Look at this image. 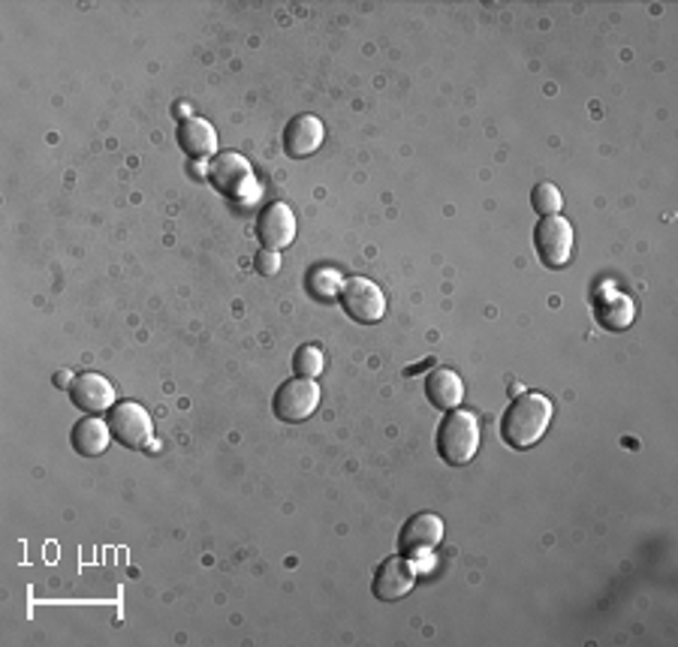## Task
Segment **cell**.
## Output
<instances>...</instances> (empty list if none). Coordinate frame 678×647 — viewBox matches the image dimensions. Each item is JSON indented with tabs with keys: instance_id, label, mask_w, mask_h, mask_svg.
Instances as JSON below:
<instances>
[{
	"instance_id": "cell-12",
	"label": "cell",
	"mask_w": 678,
	"mask_h": 647,
	"mask_svg": "<svg viewBox=\"0 0 678 647\" xmlns=\"http://www.w3.org/2000/svg\"><path fill=\"white\" fill-rule=\"evenodd\" d=\"M326 139V127L314 115H296L284 130V148L289 157H311Z\"/></svg>"
},
{
	"instance_id": "cell-13",
	"label": "cell",
	"mask_w": 678,
	"mask_h": 647,
	"mask_svg": "<svg viewBox=\"0 0 678 647\" xmlns=\"http://www.w3.org/2000/svg\"><path fill=\"white\" fill-rule=\"evenodd\" d=\"M178 145L181 151L193 157V160H209V157H217V133L209 121L202 118H185L178 124Z\"/></svg>"
},
{
	"instance_id": "cell-18",
	"label": "cell",
	"mask_w": 678,
	"mask_h": 647,
	"mask_svg": "<svg viewBox=\"0 0 678 647\" xmlns=\"http://www.w3.org/2000/svg\"><path fill=\"white\" fill-rule=\"evenodd\" d=\"M344 284H347V280H341V274L332 272V268H314L311 277H308V287H311V292L320 296V299H335V296H341Z\"/></svg>"
},
{
	"instance_id": "cell-2",
	"label": "cell",
	"mask_w": 678,
	"mask_h": 647,
	"mask_svg": "<svg viewBox=\"0 0 678 647\" xmlns=\"http://www.w3.org/2000/svg\"><path fill=\"white\" fill-rule=\"evenodd\" d=\"M479 448V422L474 412L450 410L438 428V452L450 467H465Z\"/></svg>"
},
{
	"instance_id": "cell-15",
	"label": "cell",
	"mask_w": 678,
	"mask_h": 647,
	"mask_svg": "<svg viewBox=\"0 0 678 647\" xmlns=\"http://www.w3.org/2000/svg\"><path fill=\"white\" fill-rule=\"evenodd\" d=\"M594 316H597V323L603 328H609V332H625L630 323H633V316H637V304L633 299L628 296H621V292H606L600 299L594 301Z\"/></svg>"
},
{
	"instance_id": "cell-20",
	"label": "cell",
	"mask_w": 678,
	"mask_h": 647,
	"mask_svg": "<svg viewBox=\"0 0 678 647\" xmlns=\"http://www.w3.org/2000/svg\"><path fill=\"white\" fill-rule=\"evenodd\" d=\"M253 265H257V272L263 274V277H275V274L281 272V253L272 248H263L260 253H257Z\"/></svg>"
},
{
	"instance_id": "cell-5",
	"label": "cell",
	"mask_w": 678,
	"mask_h": 647,
	"mask_svg": "<svg viewBox=\"0 0 678 647\" xmlns=\"http://www.w3.org/2000/svg\"><path fill=\"white\" fill-rule=\"evenodd\" d=\"M272 407H275V416L281 422H305L320 407V388H317L314 380H305V376L287 380L275 392V404Z\"/></svg>"
},
{
	"instance_id": "cell-8",
	"label": "cell",
	"mask_w": 678,
	"mask_h": 647,
	"mask_svg": "<svg viewBox=\"0 0 678 647\" xmlns=\"http://www.w3.org/2000/svg\"><path fill=\"white\" fill-rule=\"evenodd\" d=\"M443 539V522L431 512H423V515H414L411 522L402 527V536H399V548L407 561H426L428 554L440 546Z\"/></svg>"
},
{
	"instance_id": "cell-1",
	"label": "cell",
	"mask_w": 678,
	"mask_h": 647,
	"mask_svg": "<svg viewBox=\"0 0 678 647\" xmlns=\"http://www.w3.org/2000/svg\"><path fill=\"white\" fill-rule=\"evenodd\" d=\"M552 400L540 392H519L501 416V436L507 446L531 448L540 443L552 422Z\"/></svg>"
},
{
	"instance_id": "cell-14",
	"label": "cell",
	"mask_w": 678,
	"mask_h": 647,
	"mask_svg": "<svg viewBox=\"0 0 678 647\" xmlns=\"http://www.w3.org/2000/svg\"><path fill=\"white\" fill-rule=\"evenodd\" d=\"M426 395L431 400V407H438V410H459V404L465 398L462 376L450 371V368H435L426 380Z\"/></svg>"
},
{
	"instance_id": "cell-6",
	"label": "cell",
	"mask_w": 678,
	"mask_h": 647,
	"mask_svg": "<svg viewBox=\"0 0 678 647\" xmlns=\"http://www.w3.org/2000/svg\"><path fill=\"white\" fill-rule=\"evenodd\" d=\"M109 431L115 434L118 443L130 448H148L154 446V422L145 407H139L133 400L118 404L109 412Z\"/></svg>"
},
{
	"instance_id": "cell-11",
	"label": "cell",
	"mask_w": 678,
	"mask_h": 647,
	"mask_svg": "<svg viewBox=\"0 0 678 647\" xmlns=\"http://www.w3.org/2000/svg\"><path fill=\"white\" fill-rule=\"evenodd\" d=\"M257 236L263 241V248L281 250L293 244L296 238V217H293V208L284 205V202H272L265 205L260 220H257Z\"/></svg>"
},
{
	"instance_id": "cell-16",
	"label": "cell",
	"mask_w": 678,
	"mask_h": 647,
	"mask_svg": "<svg viewBox=\"0 0 678 647\" xmlns=\"http://www.w3.org/2000/svg\"><path fill=\"white\" fill-rule=\"evenodd\" d=\"M109 434H112V431H109V422H100V419L88 416V419L75 422L70 440H73V446L79 455L97 458V455H103V452L109 448Z\"/></svg>"
},
{
	"instance_id": "cell-9",
	"label": "cell",
	"mask_w": 678,
	"mask_h": 647,
	"mask_svg": "<svg viewBox=\"0 0 678 647\" xmlns=\"http://www.w3.org/2000/svg\"><path fill=\"white\" fill-rule=\"evenodd\" d=\"M416 585V566L414 561H407V558H390V561H383L377 566L374 573V597L380 602H399L404 599Z\"/></svg>"
},
{
	"instance_id": "cell-7",
	"label": "cell",
	"mask_w": 678,
	"mask_h": 647,
	"mask_svg": "<svg viewBox=\"0 0 678 647\" xmlns=\"http://www.w3.org/2000/svg\"><path fill=\"white\" fill-rule=\"evenodd\" d=\"M341 308L347 311L350 320L356 323H380L383 313H386V299L377 284H371L368 277H350L344 289H341Z\"/></svg>"
},
{
	"instance_id": "cell-3",
	"label": "cell",
	"mask_w": 678,
	"mask_h": 647,
	"mask_svg": "<svg viewBox=\"0 0 678 647\" xmlns=\"http://www.w3.org/2000/svg\"><path fill=\"white\" fill-rule=\"evenodd\" d=\"M534 248L546 268H564L573 256V226L561 214L543 217L534 226Z\"/></svg>"
},
{
	"instance_id": "cell-21",
	"label": "cell",
	"mask_w": 678,
	"mask_h": 647,
	"mask_svg": "<svg viewBox=\"0 0 678 647\" xmlns=\"http://www.w3.org/2000/svg\"><path fill=\"white\" fill-rule=\"evenodd\" d=\"M73 376H75V374H70V371H61V374H58V380H55V383H58V388H67V386H70V383H73Z\"/></svg>"
},
{
	"instance_id": "cell-17",
	"label": "cell",
	"mask_w": 678,
	"mask_h": 647,
	"mask_svg": "<svg viewBox=\"0 0 678 647\" xmlns=\"http://www.w3.org/2000/svg\"><path fill=\"white\" fill-rule=\"evenodd\" d=\"M323 349L314 347V344H305V347L296 349V356H293V368H296V374L305 376V380H314V376L323 374Z\"/></svg>"
},
{
	"instance_id": "cell-10",
	"label": "cell",
	"mask_w": 678,
	"mask_h": 647,
	"mask_svg": "<svg viewBox=\"0 0 678 647\" xmlns=\"http://www.w3.org/2000/svg\"><path fill=\"white\" fill-rule=\"evenodd\" d=\"M70 400H73L79 410L97 416V412H106L115 404V388L103 374L82 371V374H75L73 383H70Z\"/></svg>"
},
{
	"instance_id": "cell-4",
	"label": "cell",
	"mask_w": 678,
	"mask_h": 647,
	"mask_svg": "<svg viewBox=\"0 0 678 647\" xmlns=\"http://www.w3.org/2000/svg\"><path fill=\"white\" fill-rule=\"evenodd\" d=\"M209 178H212L214 190L229 202H245L257 193L251 163L239 157V154H221V157H214L212 166H209Z\"/></svg>"
},
{
	"instance_id": "cell-19",
	"label": "cell",
	"mask_w": 678,
	"mask_h": 647,
	"mask_svg": "<svg viewBox=\"0 0 678 647\" xmlns=\"http://www.w3.org/2000/svg\"><path fill=\"white\" fill-rule=\"evenodd\" d=\"M531 205H534V212L543 214V217H552V214H561L564 200H561V190L555 188V184H549V181H543V184H537L534 193H531Z\"/></svg>"
}]
</instances>
